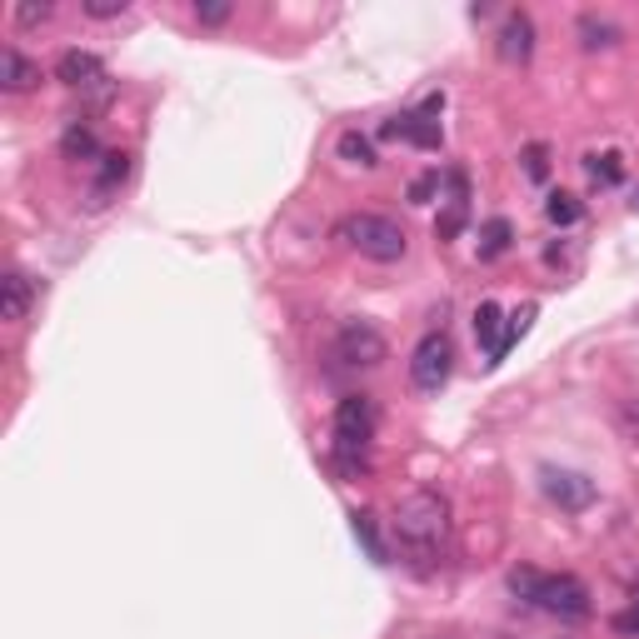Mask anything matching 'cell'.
<instances>
[{
	"mask_svg": "<svg viewBox=\"0 0 639 639\" xmlns=\"http://www.w3.org/2000/svg\"><path fill=\"white\" fill-rule=\"evenodd\" d=\"M395 544L415 570H434L450 550V499L440 489H410V495L395 505Z\"/></svg>",
	"mask_w": 639,
	"mask_h": 639,
	"instance_id": "6da1fadb",
	"label": "cell"
},
{
	"mask_svg": "<svg viewBox=\"0 0 639 639\" xmlns=\"http://www.w3.org/2000/svg\"><path fill=\"white\" fill-rule=\"evenodd\" d=\"M370 444H375V405L370 395H345L335 405V425H330V460L345 480H360L370 470Z\"/></svg>",
	"mask_w": 639,
	"mask_h": 639,
	"instance_id": "7a4b0ae2",
	"label": "cell"
},
{
	"mask_svg": "<svg viewBox=\"0 0 639 639\" xmlns=\"http://www.w3.org/2000/svg\"><path fill=\"white\" fill-rule=\"evenodd\" d=\"M335 240L345 250H355V255H365V261H405V250H410V240H405V230L395 225L390 216H375V210H360V216H345L335 225Z\"/></svg>",
	"mask_w": 639,
	"mask_h": 639,
	"instance_id": "3957f363",
	"label": "cell"
},
{
	"mask_svg": "<svg viewBox=\"0 0 639 639\" xmlns=\"http://www.w3.org/2000/svg\"><path fill=\"white\" fill-rule=\"evenodd\" d=\"M530 605H540L544 615H560V619H590V609H595L580 574H540Z\"/></svg>",
	"mask_w": 639,
	"mask_h": 639,
	"instance_id": "277c9868",
	"label": "cell"
},
{
	"mask_svg": "<svg viewBox=\"0 0 639 639\" xmlns=\"http://www.w3.org/2000/svg\"><path fill=\"white\" fill-rule=\"evenodd\" d=\"M450 370H455V345H450L444 330H430V335L415 345V355H410V385H415V390H425V395H434V390H444Z\"/></svg>",
	"mask_w": 639,
	"mask_h": 639,
	"instance_id": "5b68a950",
	"label": "cell"
},
{
	"mask_svg": "<svg viewBox=\"0 0 639 639\" xmlns=\"http://www.w3.org/2000/svg\"><path fill=\"white\" fill-rule=\"evenodd\" d=\"M385 355H390V345H385V335H379L370 320H345V326H340L335 360L345 370H375Z\"/></svg>",
	"mask_w": 639,
	"mask_h": 639,
	"instance_id": "8992f818",
	"label": "cell"
},
{
	"mask_svg": "<svg viewBox=\"0 0 639 639\" xmlns=\"http://www.w3.org/2000/svg\"><path fill=\"white\" fill-rule=\"evenodd\" d=\"M444 106V96H430L420 110H405V115H390L385 125H379V135L385 141H410L420 145V151H440L444 131H440V120H434V110Z\"/></svg>",
	"mask_w": 639,
	"mask_h": 639,
	"instance_id": "52a82bcc",
	"label": "cell"
},
{
	"mask_svg": "<svg viewBox=\"0 0 639 639\" xmlns=\"http://www.w3.org/2000/svg\"><path fill=\"white\" fill-rule=\"evenodd\" d=\"M55 80L70 90H96V96H110L106 86V66H100V55L90 51H66L60 60H55Z\"/></svg>",
	"mask_w": 639,
	"mask_h": 639,
	"instance_id": "ba28073f",
	"label": "cell"
},
{
	"mask_svg": "<svg viewBox=\"0 0 639 639\" xmlns=\"http://www.w3.org/2000/svg\"><path fill=\"white\" fill-rule=\"evenodd\" d=\"M540 489H544V495H550L560 509H585V505H595V480L574 475V470L544 465V470H540Z\"/></svg>",
	"mask_w": 639,
	"mask_h": 639,
	"instance_id": "9c48e42d",
	"label": "cell"
},
{
	"mask_svg": "<svg viewBox=\"0 0 639 639\" xmlns=\"http://www.w3.org/2000/svg\"><path fill=\"white\" fill-rule=\"evenodd\" d=\"M530 55H535V21L525 11H509L505 21H499V60L525 66Z\"/></svg>",
	"mask_w": 639,
	"mask_h": 639,
	"instance_id": "30bf717a",
	"label": "cell"
},
{
	"mask_svg": "<svg viewBox=\"0 0 639 639\" xmlns=\"http://www.w3.org/2000/svg\"><path fill=\"white\" fill-rule=\"evenodd\" d=\"M41 86V66H35L31 55H21L15 45H5L0 51V90L5 96H25V90Z\"/></svg>",
	"mask_w": 639,
	"mask_h": 639,
	"instance_id": "8fae6325",
	"label": "cell"
},
{
	"mask_svg": "<svg viewBox=\"0 0 639 639\" xmlns=\"http://www.w3.org/2000/svg\"><path fill=\"white\" fill-rule=\"evenodd\" d=\"M470 216V185H465V170H450V210H444L440 220H434V235L440 240H455L460 225H465Z\"/></svg>",
	"mask_w": 639,
	"mask_h": 639,
	"instance_id": "7c38bea8",
	"label": "cell"
},
{
	"mask_svg": "<svg viewBox=\"0 0 639 639\" xmlns=\"http://www.w3.org/2000/svg\"><path fill=\"white\" fill-rule=\"evenodd\" d=\"M31 305H35V280L25 271H11L5 275V295H0V315H5L11 326H21L25 315H31Z\"/></svg>",
	"mask_w": 639,
	"mask_h": 639,
	"instance_id": "4fadbf2b",
	"label": "cell"
},
{
	"mask_svg": "<svg viewBox=\"0 0 639 639\" xmlns=\"http://www.w3.org/2000/svg\"><path fill=\"white\" fill-rule=\"evenodd\" d=\"M125 175H131V155L125 151H106L100 155V175H96V206H106L110 190H120L125 185Z\"/></svg>",
	"mask_w": 639,
	"mask_h": 639,
	"instance_id": "5bb4252c",
	"label": "cell"
},
{
	"mask_svg": "<svg viewBox=\"0 0 639 639\" xmlns=\"http://www.w3.org/2000/svg\"><path fill=\"white\" fill-rule=\"evenodd\" d=\"M535 315H540V305H520V310L509 315V320H505V330H499V345H495V355H489V365H499V360L509 355V345H515V340H525V335H530Z\"/></svg>",
	"mask_w": 639,
	"mask_h": 639,
	"instance_id": "9a60e30c",
	"label": "cell"
},
{
	"mask_svg": "<svg viewBox=\"0 0 639 639\" xmlns=\"http://www.w3.org/2000/svg\"><path fill=\"white\" fill-rule=\"evenodd\" d=\"M509 240H515V230H509L505 216L485 220V230H480V261H499V255L509 250Z\"/></svg>",
	"mask_w": 639,
	"mask_h": 639,
	"instance_id": "2e32d148",
	"label": "cell"
},
{
	"mask_svg": "<svg viewBox=\"0 0 639 639\" xmlns=\"http://www.w3.org/2000/svg\"><path fill=\"white\" fill-rule=\"evenodd\" d=\"M60 151L70 155V161H100V141H96V131H90V125H70L66 135H60Z\"/></svg>",
	"mask_w": 639,
	"mask_h": 639,
	"instance_id": "e0dca14e",
	"label": "cell"
},
{
	"mask_svg": "<svg viewBox=\"0 0 639 639\" xmlns=\"http://www.w3.org/2000/svg\"><path fill=\"white\" fill-rule=\"evenodd\" d=\"M585 170L595 185H619L625 180V155L619 151H605V155H585Z\"/></svg>",
	"mask_w": 639,
	"mask_h": 639,
	"instance_id": "ac0fdd59",
	"label": "cell"
},
{
	"mask_svg": "<svg viewBox=\"0 0 639 639\" xmlns=\"http://www.w3.org/2000/svg\"><path fill=\"white\" fill-rule=\"evenodd\" d=\"M350 520H355V540L365 544V554H370V560H375V564H385V560H390V550H385V540H379V530H375V515L355 509Z\"/></svg>",
	"mask_w": 639,
	"mask_h": 639,
	"instance_id": "d6986e66",
	"label": "cell"
},
{
	"mask_svg": "<svg viewBox=\"0 0 639 639\" xmlns=\"http://www.w3.org/2000/svg\"><path fill=\"white\" fill-rule=\"evenodd\" d=\"M499 330H505V315H499V305L485 300V305L475 310V340L489 350V355H495V345H499Z\"/></svg>",
	"mask_w": 639,
	"mask_h": 639,
	"instance_id": "ffe728a7",
	"label": "cell"
},
{
	"mask_svg": "<svg viewBox=\"0 0 639 639\" xmlns=\"http://www.w3.org/2000/svg\"><path fill=\"white\" fill-rule=\"evenodd\" d=\"M580 35H585V51H609L619 41V25L599 21V15H580Z\"/></svg>",
	"mask_w": 639,
	"mask_h": 639,
	"instance_id": "44dd1931",
	"label": "cell"
},
{
	"mask_svg": "<svg viewBox=\"0 0 639 639\" xmlns=\"http://www.w3.org/2000/svg\"><path fill=\"white\" fill-rule=\"evenodd\" d=\"M544 216H550V225H580V216H585V206L570 196V190H554L550 200H544Z\"/></svg>",
	"mask_w": 639,
	"mask_h": 639,
	"instance_id": "7402d4cb",
	"label": "cell"
},
{
	"mask_svg": "<svg viewBox=\"0 0 639 639\" xmlns=\"http://www.w3.org/2000/svg\"><path fill=\"white\" fill-rule=\"evenodd\" d=\"M340 155H345L350 165H379V155H375V145H370V135H360V131H345L340 135Z\"/></svg>",
	"mask_w": 639,
	"mask_h": 639,
	"instance_id": "603a6c76",
	"label": "cell"
},
{
	"mask_svg": "<svg viewBox=\"0 0 639 639\" xmlns=\"http://www.w3.org/2000/svg\"><path fill=\"white\" fill-rule=\"evenodd\" d=\"M51 15H55V0H21V5H15V25H21V31L45 25Z\"/></svg>",
	"mask_w": 639,
	"mask_h": 639,
	"instance_id": "cb8c5ba5",
	"label": "cell"
},
{
	"mask_svg": "<svg viewBox=\"0 0 639 639\" xmlns=\"http://www.w3.org/2000/svg\"><path fill=\"white\" fill-rule=\"evenodd\" d=\"M80 11H86L90 21H115V15H125V11H131V0H86Z\"/></svg>",
	"mask_w": 639,
	"mask_h": 639,
	"instance_id": "d4e9b609",
	"label": "cell"
},
{
	"mask_svg": "<svg viewBox=\"0 0 639 639\" xmlns=\"http://www.w3.org/2000/svg\"><path fill=\"white\" fill-rule=\"evenodd\" d=\"M525 175H530V180H544V175H550V151H544V145H525Z\"/></svg>",
	"mask_w": 639,
	"mask_h": 639,
	"instance_id": "484cf974",
	"label": "cell"
},
{
	"mask_svg": "<svg viewBox=\"0 0 639 639\" xmlns=\"http://www.w3.org/2000/svg\"><path fill=\"white\" fill-rule=\"evenodd\" d=\"M196 21L200 25H225L230 21V5H225V0H196Z\"/></svg>",
	"mask_w": 639,
	"mask_h": 639,
	"instance_id": "4316f807",
	"label": "cell"
},
{
	"mask_svg": "<svg viewBox=\"0 0 639 639\" xmlns=\"http://www.w3.org/2000/svg\"><path fill=\"white\" fill-rule=\"evenodd\" d=\"M434 190H440V175H420V180L410 185V200H415V206H425V200H430Z\"/></svg>",
	"mask_w": 639,
	"mask_h": 639,
	"instance_id": "83f0119b",
	"label": "cell"
},
{
	"mask_svg": "<svg viewBox=\"0 0 639 639\" xmlns=\"http://www.w3.org/2000/svg\"><path fill=\"white\" fill-rule=\"evenodd\" d=\"M615 635H639V599L615 615Z\"/></svg>",
	"mask_w": 639,
	"mask_h": 639,
	"instance_id": "f1b7e54d",
	"label": "cell"
},
{
	"mask_svg": "<svg viewBox=\"0 0 639 639\" xmlns=\"http://www.w3.org/2000/svg\"><path fill=\"white\" fill-rule=\"evenodd\" d=\"M619 420H625V430L639 440V400H625V405H619Z\"/></svg>",
	"mask_w": 639,
	"mask_h": 639,
	"instance_id": "f546056e",
	"label": "cell"
},
{
	"mask_svg": "<svg viewBox=\"0 0 639 639\" xmlns=\"http://www.w3.org/2000/svg\"><path fill=\"white\" fill-rule=\"evenodd\" d=\"M629 206H635V210H639V190H635V200H629Z\"/></svg>",
	"mask_w": 639,
	"mask_h": 639,
	"instance_id": "4dcf8cb0",
	"label": "cell"
}]
</instances>
